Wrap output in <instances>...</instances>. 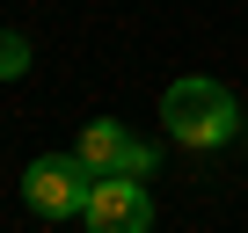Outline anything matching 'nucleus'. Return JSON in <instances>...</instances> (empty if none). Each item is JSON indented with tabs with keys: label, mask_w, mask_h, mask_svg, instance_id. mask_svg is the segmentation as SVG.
I'll return each instance as SVG.
<instances>
[{
	"label": "nucleus",
	"mask_w": 248,
	"mask_h": 233,
	"mask_svg": "<svg viewBox=\"0 0 248 233\" xmlns=\"http://www.w3.org/2000/svg\"><path fill=\"white\" fill-rule=\"evenodd\" d=\"M161 124H168V139H183V146H226V139L241 131V109H233V95H226L219 80L190 73V80H175V87L161 95Z\"/></svg>",
	"instance_id": "1"
},
{
	"label": "nucleus",
	"mask_w": 248,
	"mask_h": 233,
	"mask_svg": "<svg viewBox=\"0 0 248 233\" xmlns=\"http://www.w3.org/2000/svg\"><path fill=\"white\" fill-rule=\"evenodd\" d=\"M95 182H102V175H95L80 153H37L30 175H22V197H30L37 218H80L88 197H95Z\"/></svg>",
	"instance_id": "2"
},
{
	"label": "nucleus",
	"mask_w": 248,
	"mask_h": 233,
	"mask_svg": "<svg viewBox=\"0 0 248 233\" xmlns=\"http://www.w3.org/2000/svg\"><path fill=\"white\" fill-rule=\"evenodd\" d=\"M80 218H88V233H154V197L132 175H102Z\"/></svg>",
	"instance_id": "3"
},
{
	"label": "nucleus",
	"mask_w": 248,
	"mask_h": 233,
	"mask_svg": "<svg viewBox=\"0 0 248 233\" xmlns=\"http://www.w3.org/2000/svg\"><path fill=\"white\" fill-rule=\"evenodd\" d=\"M95 175H154V146H139L132 131L117 124V116H95V124H80V146H73Z\"/></svg>",
	"instance_id": "4"
},
{
	"label": "nucleus",
	"mask_w": 248,
	"mask_h": 233,
	"mask_svg": "<svg viewBox=\"0 0 248 233\" xmlns=\"http://www.w3.org/2000/svg\"><path fill=\"white\" fill-rule=\"evenodd\" d=\"M22 73H30V37L0 29V80H22Z\"/></svg>",
	"instance_id": "5"
}]
</instances>
